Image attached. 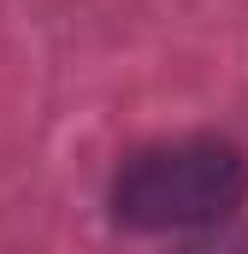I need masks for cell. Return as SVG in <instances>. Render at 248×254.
Returning <instances> with one entry per match:
<instances>
[{
	"label": "cell",
	"instance_id": "cell-1",
	"mask_svg": "<svg viewBox=\"0 0 248 254\" xmlns=\"http://www.w3.org/2000/svg\"><path fill=\"white\" fill-rule=\"evenodd\" d=\"M248 160L237 142L184 136L130 154L113 178V219L130 231H201L243 207Z\"/></svg>",
	"mask_w": 248,
	"mask_h": 254
}]
</instances>
